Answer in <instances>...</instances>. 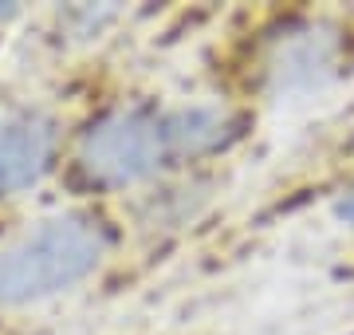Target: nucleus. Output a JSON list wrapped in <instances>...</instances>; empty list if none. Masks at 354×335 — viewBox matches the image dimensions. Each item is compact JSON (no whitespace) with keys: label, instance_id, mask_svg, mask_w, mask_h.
Segmentation results:
<instances>
[{"label":"nucleus","instance_id":"nucleus-1","mask_svg":"<svg viewBox=\"0 0 354 335\" xmlns=\"http://www.w3.org/2000/svg\"><path fill=\"white\" fill-rule=\"evenodd\" d=\"M236 134L241 123L225 107H122L79 134L71 166L91 190H127L225 150Z\"/></svg>","mask_w":354,"mask_h":335},{"label":"nucleus","instance_id":"nucleus-2","mask_svg":"<svg viewBox=\"0 0 354 335\" xmlns=\"http://www.w3.org/2000/svg\"><path fill=\"white\" fill-rule=\"evenodd\" d=\"M111 257V229L91 213H59L20 233L0 248V308H24L59 292L102 269Z\"/></svg>","mask_w":354,"mask_h":335},{"label":"nucleus","instance_id":"nucleus-3","mask_svg":"<svg viewBox=\"0 0 354 335\" xmlns=\"http://www.w3.org/2000/svg\"><path fill=\"white\" fill-rule=\"evenodd\" d=\"M342 64V36L327 24L304 20L283 28L264 60V75L272 91H307L339 75Z\"/></svg>","mask_w":354,"mask_h":335},{"label":"nucleus","instance_id":"nucleus-4","mask_svg":"<svg viewBox=\"0 0 354 335\" xmlns=\"http://www.w3.org/2000/svg\"><path fill=\"white\" fill-rule=\"evenodd\" d=\"M55 123L32 107H0V197L36 185L55 162Z\"/></svg>","mask_w":354,"mask_h":335},{"label":"nucleus","instance_id":"nucleus-5","mask_svg":"<svg viewBox=\"0 0 354 335\" xmlns=\"http://www.w3.org/2000/svg\"><path fill=\"white\" fill-rule=\"evenodd\" d=\"M335 213H339V221H346V225L354 229V185L339 197V201H335Z\"/></svg>","mask_w":354,"mask_h":335},{"label":"nucleus","instance_id":"nucleus-6","mask_svg":"<svg viewBox=\"0 0 354 335\" xmlns=\"http://www.w3.org/2000/svg\"><path fill=\"white\" fill-rule=\"evenodd\" d=\"M12 20H16V8H12V4H0V32L12 24Z\"/></svg>","mask_w":354,"mask_h":335}]
</instances>
